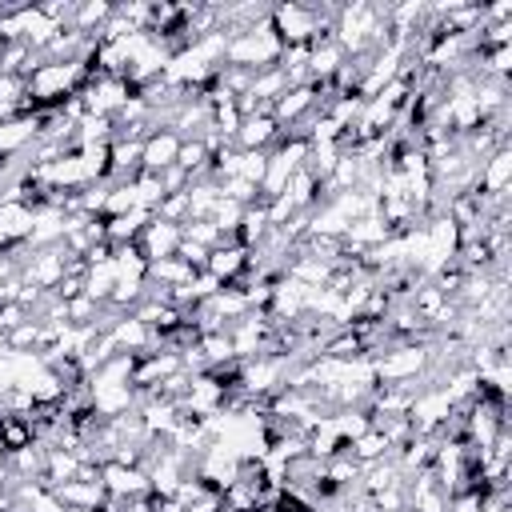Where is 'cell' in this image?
Here are the masks:
<instances>
[{
    "instance_id": "6da1fadb",
    "label": "cell",
    "mask_w": 512,
    "mask_h": 512,
    "mask_svg": "<svg viewBox=\"0 0 512 512\" xmlns=\"http://www.w3.org/2000/svg\"><path fill=\"white\" fill-rule=\"evenodd\" d=\"M280 56H284V44H280V36L272 32V24H260V28H252V32L228 36V44H224V64L248 68V72L276 68Z\"/></svg>"
},
{
    "instance_id": "7a4b0ae2",
    "label": "cell",
    "mask_w": 512,
    "mask_h": 512,
    "mask_svg": "<svg viewBox=\"0 0 512 512\" xmlns=\"http://www.w3.org/2000/svg\"><path fill=\"white\" fill-rule=\"evenodd\" d=\"M136 248H140V256H144L148 264H152V260H164V256H176V248H180V224H168V220L152 216L148 228L140 232Z\"/></svg>"
},
{
    "instance_id": "3957f363",
    "label": "cell",
    "mask_w": 512,
    "mask_h": 512,
    "mask_svg": "<svg viewBox=\"0 0 512 512\" xmlns=\"http://www.w3.org/2000/svg\"><path fill=\"white\" fill-rule=\"evenodd\" d=\"M176 152H180V136H176V132H168V128L152 132V136L144 140V148H140V172L160 176L164 168L176 164Z\"/></svg>"
},
{
    "instance_id": "277c9868",
    "label": "cell",
    "mask_w": 512,
    "mask_h": 512,
    "mask_svg": "<svg viewBox=\"0 0 512 512\" xmlns=\"http://www.w3.org/2000/svg\"><path fill=\"white\" fill-rule=\"evenodd\" d=\"M244 268H248V248H240V244L212 248L208 252V264H204V272H212L220 284H232L236 276H244Z\"/></svg>"
},
{
    "instance_id": "5b68a950",
    "label": "cell",
    "mask_w": 512,
    "mask_h": 512,
    "mask_svg": "<svg viewBox=\"0 0 512 512\" xmlns=\"http://www.w3.org/2000/svg\"><path fill=\"white\" fill-rule=\"evenodd\" d=\"M64 508H80V512H92L96 504H104V484H88V480H64L56 488H48Z\"/></svg>"
},
{
    "instance_id": "8992f818",
    "label": "cell",
    "mask_w": 512,
    "mask_h": 512,
    "mask_svg": "<svg viewBox=\"0 0 512 512\" xmlns=\"http://www.w3.org/2000/svg\"><path fill=\"white\" fill-rule=\"evenodd\" d=\"M196 276L192 264H184L180 256H164V260H152L148 264V284H164V288H180Z\"/></svg>"
},
{
    "instance_id": "52a82bcc",
    "label": "cell",
    "mask_w": 512,
    "mask_h": 512,
    "mask_svg": "<svg viewBox=\"0 0 512 512\" xmlns=\"http://www.w3.org/2000/svg\"><path fill=\"white\" fill-rule=\"evenodd\" d=\"M40 336H44V324L40 320H20L8 336H4V348L8 352H40Z\"/></svg>"
},
{
    "instance_id": "ba28073f",
    "label": "cell",
    "mask_w": 512,
    "mask_h": 512,
    "mask_svg": "<svg viewBox=\"0 0 512 512\" xmlns=\"http://www.w3.org/2000/svg\"><path fill=\"white\" fill-rule=\"evenodd\" d=\"M220 196H228V200H236V204H244V208H248V204H256V200H260V188H256V184H248L244 176H232V180H224V184H220Z\"/></svg>"
},
{
    "instance_id": "9c48e42d",
    "label": "cell",
    "mask_w": 512,
    "mask_h": 512,
    "mask_svg": "<svg viewBox=\"0 0 512 512\" xmlns=\"http://www.w3.org/2000/svg\"><path fill=\"white\" fill-rule=\"evenodd\" d=\"M264 172H268V152H240V172H236V176H244L248 184L260 188Z\"/></svg>"
},
{
    "instance_id": "30bf717a",
    "label": "cell",
    "mask_w": 512,
    "mask_h": 512,
    "mask_svg": "<svg viewBox=\"0 0 512 512\" xmlns=\"http://www.w3.org/2000/svg\"><path fill=\"white\" fill-rule=\"evenodd\" d=\"M176 256H180L184 264H192L196 272H204V264H208V248H204V244H192V240H184V236H180Z\"/></svg>"
},
{
    "instance_id": "8fae6325",
    "label": "cell",
    "mask_w": 512,
    "mask_h": 512,
    "mask_svg": "<svg viewBox=\"0 0 512 512\" xmlns=\"http://www.w3.org/2000/svg\"><path fill=\"white\" fill-rule=\"evenodd\" d=\"M4 460H8V448H4V444H0V468H4Z\"/></svg>"
}]
</instances>
